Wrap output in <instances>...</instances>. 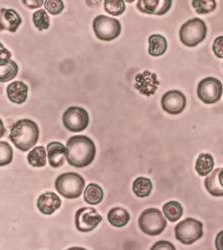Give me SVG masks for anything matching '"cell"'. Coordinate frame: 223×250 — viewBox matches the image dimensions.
Wrapping results in <instances>:
<instances>
[{"label":"cell","instance_id":"obj_1","mask_svg":"<svg viewBox=\"0 0 223 250\" xmlns=\"http://www.w3.org/2000/svg\"><path fill=\"white\" fill-rule=\"evenodd\" d=\"M66 161L76 168L91 164L96 155V146L92 139L85 135L70 137L66 143Z\"/></svg>","mask_w":223,"mask_h":250},{"label":"cell","instance_id":"obj_2","mask_svg":"<svg viewBox=\"0 0 223 250\" xmlns=\"http://www.w3.org/2000/svg\"><path fill=\"white\" fill-rule=\"evenodd\" d=\"M9 138L16 148L24 152L28 151L38 141V125L31 119H20L12 125Z\"/></svg>","mask_w":223,"mask_h":250},{"label":"cell","instance_id":"obj_3","mask_svg":"<svg viewBox=\"0 0 223 250\" xmlns=\"http://www.w3.org/2000/svg\"><path fill=\"white\" fill-rule=\"evenodd\" d=\"M84 187V178L75 172L60 174L55 180L56 191L67 199L78 198L82 194Z\"/></svg>","mask_w":223,"mask_h":250},{"label":"cell","instance_id":"obj_4","mask_svg":"<svg viewBox=\"0 0 223 250\" xmlns=\"http://www.w3.org/2000/svg\"><path fill=\"white\" fill-rule=\"evenodd\" d=\"M207 26L200 18H192L180 27L179 38L184 45L194 47L206 37Z\"/></svg>","mask_w":223,"mask_h":250},{"label":"cell","instance_id":"obj_5","mask_svg":"<svg viewBox=\"0 0 223 250\" xmlns=\"http://www.w3.org/2000/svg\"><path fill=\"white\" fill-rule=\"evenodd\" d=\"M140 230L149 236H156L164 231L167 225L166 218L157 208H148L138 218Z\"/></svg>","mask_w":223,"mask_h":250},{"label":"cell","instance_id":"obj_6","mask_svg":"<svg viewBox=\"0 0 223 250\" xmlns=\"http://www.w3.org/2000/svg\"><path fill=\"white\" fill-rule=\"evenodd\" d=\"M174 232L179 242L190 245L203 235V224L194 218H185L175 226Z\"/></svg>","mask_w":223,"mask_h":250},{"label":"cell","instance_id":"obj_7","mask_svg":"<svg viewBox=\"0 0 223 250\" xmlns=\"http://www.w3.org/2000/svg\"><path fill=\"white\" fill-rule=\"evenodd\" d=\"M93 30L96 37L102 41H112L121 33V24L116 18L98 15L93 20Z\"/></svg>","mask_w":223,"mask_h":250},{"label":"cell","instance_id":"obj_8","mask_svg":"<svg viewBox=\"0 0 223 250\" xmlns=\"http://www.w3.org/2000/svg\"><path fill=\"white\" fill-rule=\"evenodd\" d=\"M62 123L64 127L71 132L83 131L89 123L88 112L79 106H70L62 115Z\"/></svg>","mask_w":223,"mask_h":250},{"label":"cell","instance_id":"obj_9","mask_svg":"<svg viewBox=\"0 0 223 250\" xmlns=\"http://www.w3.org/2000/svg\"><path fill=\"white\" fill-rule=\"evenodd\" d=\"M222 92V83L214 77H206L198 83L197 95L202 102L206 104H213L219 101Z\"/></svg>","mask_w":223,"mask_h":250},{"label":"cell","instance_id":"obj_10","mask_svg":"<svg viewBox=\"0 0 223 250\" xmlns=\"http://www.w3.org/2000/svg\"><path fill=\"white\" fill-rule=\"evenodd\" d=\"M102 221V217L94 208L83 207L75 213V226L80 232H90Z\"/></svg>","mask_w":223,"mask_h":250},{"label":"cell","instance_id":"obj_11","mask_svg":"<svg viewBox=\"0 0 223 250\" xmlns=\"http://www.w3.org/2000/svg\"><path fill=\"white\" fill-rule=\"evenodd\" d=\"M161 106L168 114H180L186 106V97L179 90L167 91L161 98Z\"/></svg>","mask_w":223,"mask_h":250},{"label":"cell","instance_id":"obj_12","mask_svg":"<svg viewBox=\"0 0 223 250\" xmlns=\"http://www.w3.org/2000/svg\"><path fill=\"white\" fill-rule=\"evenodd\" d=\"M172 5L171 0H139L137 2V8L140 12L146 14L163 15L168 12Z\"/></svg>","mask_w":223,"mask_h":250},{"label":"cell","instance_id":"obj_13","mask_svg":"<svg viewBox=\"0 0 223 250\" xmlns=\"http://www.w3.org/2000/svg\"><path fill=\"white\" fill-rule=\"evenodd\" d=\"M159 82L157 77L154 73L149 71H144L142 73H139L135 78V88L139 90L140 93L144 95H152L155 93Z\"/></svg>","mask_w":223,"mask_h":250},{"label":"cell","instance_id":"obj_14","mask_svg":"<svg viewBox=\"0 0 223 250\" xmlns=\"http://www.w3.org/2000/svg\"><path fill=\"white\" fill-rule=\"evenodd\" d=\"M22 23V19L14 9H0V31L16 32Z\"/></svg>","mask_w":223,"mask_h":250},{"label":"cell","instance_id":"obj_15","mask_svg":"<svg viewBox=\"0 0 223 250\" xmlns=\"http://www.w3.org/2000/svg\"><path fill=\"white\" fill-rule=\"evenodd\" d=\"M47 157L51 167L58 168L66 161V147L62 143L53 141L47 145Z\"/></svg>","mask_w":223,"mask_h":250},{"label":"cell","instance_id":"obj_16","mask_svg":"<svg viewBox=\"0 0 223 250\" xmlns=\"http://www.w3.org/2000/svg\"><path fill=\"white\" fill-rule=\"evenodd\" d=\"M61 206V199L54 192H45L37 199V208L42 214L50 215Z\"/></svg>","mask_w":223,"mask_h":250},{"label":"cell","instance_id":"obj_17","mask_svg":"<svg viewBox=\"0 0 223 250\" xmlns=\"http://www.w3.org/2000/svg\"><path fill=\"white\" fill-rule=\"evenodd\" d=\"M205 188L212 196H223V168L213 170L205 179Z\"/></svg>","mask_w":223,"mask_h":250},{"label":"cell","instance_id":"obj_18","mask_svg":"<svg viewBox=\"0 0 223 250\" xmlns=\"http://www.w3.org/2000/svg\"><path fill=\"white\" fill-rule=\"evenodd\" d=\"M8 99L15 104H22L26 101L28 95V87L22 81L10 83L6 89Z\"/></svg>","mask_w":223,"mask_h":250},{"label":"cell","instance_id":"obj_19","mask_svg":"<svg viewBox=\"0 0 223 250\" xmlns=\"http://www.w3.org/2000/svg\"><path fill=\"white\" fill-rule=\"evenodd\" d=\"M149 48L148 53L151 56L157 57L163 55L167 50V40L164 36L160 34H152L148 38Z\"/></svg>","mask_w":223,"mask_h":250},{"label":"cell","instance_id":"obj_20","mask_svg":"<svg viewBox=\"0 0 223 250\" xmlns=\"http://www.w3.org/2000/svg\"><path fill=\"white\" fill-rule=\"evenodd\" d=\"M107 218L109 223L114 227H124L130 220L127 210L121 207H115L108 212Z\"/></svg>","mask_w":223,"mask_h":250},{"label":"cell","instance_id":"obj_21","mask_svg":"<svg viewBox=\"0 0 223 250\" xmlns=\"http://www.w3.org/2000/svg\"><path fill=\"white\" fill-rule=\"evenodd\" d=\"M214 167V159L209 153H202L198 156L195 163V170L200 176H207L212 172Z\"/></svg>","mask_w":223,"mask_h":250},{"label":"cell","instance_id":"obj_22","mask_svg":"<svg viewBox=\"0 0 223 250\" xmlns=\"http://www.w3.org/2000/svg\"><path fill=\"white\" fill-rule=\"evenodd\" d=\"M152 181L147 177H138L134 180L132 189L136 196L144 198L150 195L152 191Z\"/></svg>","mask_w":223,"mask_h":250},{"label":"cell","instance_id":"obj_23","mask_svg":"<svg viewBox=\"0 0 223 250\" xmlns=\"http://www.w3.org/2000/svg\"><path fill=\"white\" fill-rule=\"evenodd\" d=\"M103 189L98 184L90 183L84 191V200L91 205H97L103 200Z\"/></svg>","mask_w":223,"mask_h":250},{"label":"cell","instance_id":"obj_24","mask_svg":"<svg viewBox=\"0 0 223 250\" xmlns=\"http://www.w3.org/2000/svg\"><path fill=\"white\" fill-rule=\"evenodd\" d=\"M47 153L43 146L34 147L27 155L28 163L33 167H43L47 162Z\"/></svg>","mask_w":223,"mask_h":250},{"label":"cell","instance_id":"obj_25","mask_svg":"<svg viewBox=\"0 0 223 250\" xmlns=\"http://www.w3.org/2000/svg\"><path fill=\"white\" fill-rule=\"evenodd\" d=\"M162 210H163L165 218H167L170 222H176L183 214V208L177 201H169L165 203L162 207Z\"/></svg>","mask_w":223,"mask_h":250},{"label":"cell","instance_id":"obj_26","mask_svg":"<svg viewBox=\"0 0 223 250\" xmlns=\"http://www.w3.org/2000/svg\"><path fill=\"white\" fill-rule=\"evenodd\" d=\"M18 73V65L13 60H8L0 64V82H8L15 78Z\"/></svg>","mask_w":223,"mask_h":250},{"label":"cell","instance_id":"obj_27","mask_svg":"<svg viewBox=\"0 0 223 250\" xmlns=\"http://www.w3.org/2000/svg\"><path fill=\"white\" fill-rule=\"evenodd\" d=\"M33 23L34 26L38 29V30H45L48 29L50 26V20H49V16L48 13L46 12V10H37L33 13Z\"/></svg>","mask_w":223,"mask_h":250},{"label":"cell","instance_id":"obj_28","mask_svg":"<svg viewBox=\"0 0 223 250\" xmlns=\"http://www.w3.org/2000/svg\"><path fill=\"white\" fill-rule=\"evenodd\" d=\"M192 6L198 14H207L215 10V0H193Z\"/></svg>","mask_w":223,"mask_h":250},{"label":"cell","instance_id":"obj_29","mask_svg":"<svg viewBox=\"0 0 223 250\" xmlns=\"http://www.w3.org/2000/svg\"><path fill=\"white\" fill-rule=\"evenodd\" d=\"M105 11L113 16H119L125 11V3L122 0H105Z\"/></svg>","mask_w":223,"mask_h":250},{"label":"cell","instance_id":"obj_30","mask_svg":"<svg viewBox=\"0 0 223 250\" xmlns=\"http://www.w3.org/2000/svg\"><path fill=\"white\" fill-rule=\"evenodd\" d=\"M13 150L6 141H0V166H5L12 162Z\"/></svg>","mask_w":223,"mask_h":250},{"label":"cell","instance_id":"obj_31","mask_svg":"<svg viewBox=\"0 0 223 250\" xmlns=\"http://www.w3.org/2000/svg\"><path fill=\"white\" fill-rule=\"evenodd\" d=\"M45 9L52 15H57L62 12L64 9V3L61 0H46L44 1Z\"/></svg>","mask_w":223,"mask_h":250},{"label":"cell","instance_id":"obj_32","mask_svg":"<svg viewBox=\"0 0 223 250\" xmlns=\"http://www.w3.org/2000/svg\"><path fill=\"white\" fill-rule=\"evenodd\" d=\"M212 50L216 57L223 58V36H218L215 38L212 45Z\"/></svg>","mask_w":223,"mask_h":250},{"label":"cell","instance_id":"obj_33","mask_svg":"<svg viewBox=\"0 0 223 250\" xmlns=\"http://www.w3.org/2000/svg\"><path fill=\"white\" fill-rule=\"evenodd\" d=\"M150 250H176L175 246L169 242V241H165V240H160L155 242L152 247L150 248Z\"/></svg>","mask_w":223,"mask_h":250},{"label":"cell","instance_id":"obj_34","mask_svg":"<svg viewBox=\"0 0 223 250\" xmlns=\"http://www.w3.org/2000/svg\"><path fill=\"white\" fill-rule=\"evenodd\" d=\"M10 58H11V52L7 50L3 46V44L0 42V64L5 63V62L10 60Z\"/></svg>","mask_w":223,"mask_h":250},{"label":"cell","instance_id":"obj_35","mask_svg":"<svg viewBox=\"0 0 223 250\" xmlns=\"http://www.w3.org/2000/svg\"><path fill=\"white\" fill-rule=\"evenodd\" d=\"M22 2L29 8H38L43 4L44 1H42V0H37V1H28V0H23Z\"/></svg>","mask_w":223,"mask_h":250},{"label":"cell","instance_id":"obj_36","mask_svg":"<svg viewBox=\"0 0 223 250\" xmlns=\"http://www.w3.org/2000/svg\"><path fill=\"white\" fill-rule=\"evenodd\" d=\"M215 247H216V250H223V230L216 235Z\"/></svg>","mask_w":223,"mask_h":250},{"label":"cell","instance_id":"obj_37","mask_svg":"<svg viewBox=\"0 0 223 250\" xmlns=\"http://www.w3.org/2000/svg\"><path fill=\"white\" fill-rule=\"evenodd\" d=\"M5 134V127H4V124L3 121L0 119V138H2Z\"/></svg>","mask_w":223,"mask_h":250},{"label":"cell","instance_id":"obj_38","mask_svg":"<svg viewBox=\"0 0 223 250\" xmlns=\"http://www.w3.org/2000/svg\"><path fill=\"white\" fill-rule=\"evenodd\" d=\"M67 250H87V249H85V248H83V247H77V246H74V247H70V248H68Z\"/></svg>","mask_w":223,"mask_h":250}]
</instances>
